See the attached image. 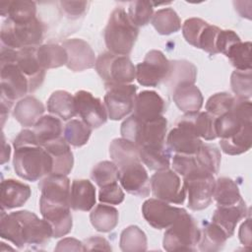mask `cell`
Here are the masks:
<instances>
[{"label": "cell", "mask_w": 252, "mask_h": 252, "mask_svg": "<svg viewBox=\"0 0 252 252\" xmlns=\"http://www.w3.org/2000/svg\"><path fill=\"white\" fill-rule=\"evenodd\" d=\"M0 236L18 248L44 246L52 237V227L44 219H39L30 211H17L6 214L1 209Z\"/></svg>", "instance_id": "1"}, {"label": "cell", "mask_w": 252, "mask_h": 252, "mask_svg": "<svg viewBox=\"0 0 252 252\" xmlns=\"http://www.w3.org/2000/svg\"><path fill=\"white\" fill-rule=\"evenodd\" d=\"M13 146V165L18 176L33 182L52 172V158L37 142L32 130H22L15 138Z\"/></svg>", "instance_id": "2"}, {"label": "cell", "mask_w": 252, "mask_h": 252, "mask_svg": "<svg viewBox=\"0 0 252 252\" xmlns=\"http://www.w3.org/2000/svg\"><path fill=\"white\" fill-rule=\"evenodd\" d=\"M139 34V29L130 21L123 8H116L110 14L104 29V42L109 52L129 55Z\"/></svg>", "instance_id": "3"}, {"label": "cell", "mask_w": 252, "mask_h": 252, "mask_svg": "<svg viewBox=\"0 0 252 252\" xmlns=\"http://www.w3.org/2000/svg\"><path fill=\"white\" fill-rule=\"evenodd\" d=\"M18 50L2 46L0 53L1 102L13 101L30 93V84L16 63Z\"/></svg>", "instance_id": "4"}, {"label": "cell", "mask_w": 252, "mask_h": 252, "mask_svg": "<svg viewBox=\"0 0 252 252\" xmlns=\"http://www.w3.org/2000/svg\"><path fill=\"white\" fill-rule=\"evenodd\" d=\"M167 120L164 116L143 121L133 114L121 124L122 138L130 140L139 148L153 145H164Z\"/></svg>", "instance_id": "5"}, {"label": "cell", "mask_w": 252, "mask_h": 252, "mask_svg": "<svg viewBox=\"0 0 252 252\" xmlns=\"http://www.w3.org/2000/svg\"><path fill=\"white\" fill-rule=\"evenodd\" d=\"M44 29L43 23L37 18L22 23L6 19L0 32L2 46L16 50L25 47H37L43 39Z\"/></svg>", "instance_id": "6"}, {"label": "cell", "mask_w": 252, "mask_h": 252, "mask_svg": "<svg viewBox=\"0 0 252 252\" xmlns=\"http://www.w3.org/2000/svg\"><path fill=\"white\" fill-rule=\"evenodd\" d=\"M94 67L106 89L130 84L136 78V67L125 55L102 52L96 58Z\"/></svg>", "instance_id": "7"}, {"label": "cell", "mask_w": 252, "mask_h": 252, "mask_svg": "<svg viewBox=\"0 0 252 252\" xmlns=\"http://www.w3.org/2000/svg\"><path fill=\"white\" fill-rule=\"evenodd\" d=\"M201 229L195 219L185 210L164 232L162 245L166 251H194L199 242Z\"/></svg>", "instance_id": "8"}, {"label": "cell", "mask_w": 252, "mask_h": 252, "mask_svg": "<svg viewBox=\"0 0 252 252\" xmlns=\"http://www.w3.org/2000/svg\"><path fill=\"white\" fill-rule=\"evenodd\" d=\"M183 186L188 198L189 209L200 211L211 205L216 186L213 173L206 170L193 171L183 177Z\"/></svg>", "instance_id": "9"}, {"label": "cell", "mask_w": 252, "mask_h": 252, "mask_svg": "<svg viewBox=\"0 0 252 252\" xmlns=\"http://www.w3.org/2000/svg\"><path fill=\"white\" fill-rule=\"evenodd\" d=\"M220 30L200 18H189L182 25V34L185 40L210 54H218L216 44Z\"/></svg>", "instance_id": "10"}, {"label": "cell", "mask_w": 252, "mask_h": 252, "mask_svg": "<svg viewBox=\"0 0 252 252\" xmlns=\"http://www.w3.org/2000/svg\"><path fill=\"white\" fill-rule=\"evenodd\" d=\"M151 191L159 200L181 205L186 198V191L179 175L170 169L157 171L150 179Z\"/></svg>", "instance_id": "11"}, {"label": "cell", "mask_w": 252, "mask_h": 252, "mask_svg": "<svg viewBox=\"0 0 252 252\" xmlns=\"http://www.w3.org/2000/svg\"><path fill=\"white\" fill-rule=\"evenodd\" d=\"M168 71L169 60L160 50L153 49L136 66V79L144 87H157L164 81Z\"/></svg>", "instance_id": "12"}, {"label": "cell", "mask_w": 252, "mask_h": 252, "mask_svg": "<svg viewBox=\"0 0 252 252\" xmlns=\"http://www.w3.org/2000/svg\"><path fill=\"white\" fill-rule=\"evenodd\" d=\"M137 87L135 85H119L108 89L104 95V105L108 118L120 120L134 108Z\"/></svg>", "instance_id": "13"}, {"label": "cell", "mask_w": 252, "mask_h": 252, "mask_svg": "<svg viewBox=\"0 0 252 252\" xmlns=\"http://www.w3.org/2000/svg\"><path fill=\"white\" fill-rule=\"evenodd\" d=\"M184 209L169 205L157 198L146 200L142 206V214L147 222L156 229L169 227L183 213Z\"/></svg>", "instance_id": "14"}, {"label": "cell", "mask_w": 252, "mask_h": 252, "mask_svg": "<svg viewBox=\"0 0 252 252\" xmlns=\"http://www.w3.org/2000/svg\"><path fill=\"white\" fill-rule=\"evenodd\" d=\"M75 106L77 114L91 128H98L107 120V111L105 105L90 92L78 91L75 95Z\"/></svg>", "instance_id": "15"}, {"label": "cell", "mask_w": 252, "mask_h": 252, "mask_svg": "<svg viewBox=\"0 0 252 252\" xmlns=\"http://www.w3.org/2000/svg\"><path fill=\"white\" fill-rule=\"evenodd\" d=\"M118 181L129 194L139 197H148L150 195V178L141 160L118 168Z\"/></svg>", "instance_id": "16"}, {"label": "cell", "mask_w": 252, "mask_h": 252, "mask_svg": "<svg viewBox=\"0 0 252 252\" xmlns=\"http://www.w3.org/2000/svg\"><path fill=\"white\" fill-rule=\"evenodd\" d=\"M39 209L42 218L52 227V237H62L71 231L73 220L70 205L39 200Z\"/></svg>", "instance_id": "17"}, {"label": "cell", "mask_w": 252, "mask_h": 252, "mask_svg": "<svg viewBox=\"0 0 252 252\" xmlns=\"http://www.w3.org/2000/svg\"><path fill=\"white\" fill-rule=\"evenodd\" d=\"M68 55L67 68L74 72H82L95 66L96 58L91 45L81 38H69L61 44Z\"/></svg>", "instance_id": "18"}, {"label": "cell", "mask_w": 252, "mask_h": 252, "mask_svg": "<svg viewBox=\"0 0 252 252\" xmlns=\"http://www.w3.org/2000/svg\"><path fill=\"white\" fill-rule=\"evenodd\" d=\"M37 47L19 49L16 57L18 67L29 81L30 93L35 92L42 85L45 77V70L40 66L36 57Z\"/></svg>", "instance_id": "19"}, {"label": "cell", "mask_w": 252, "mask_h": 252, "mask_svg": "<svg viewBox=\"0 0 252 252\" xmlns=\"http://www.w3.org/2000/svg\"><path fill=\"white\" fill-rule=\"evenodd\" d=\"M38 188L41 193L39 200L70 205L69 198L71 185L67 175L50 173L40 180Z\"/></svg>", "instance_id": "20"}, {"label": "cell", "mask_w": 252, "mask_h": 252, "mask_svg": "<svg viewBox=\"0 0 252 252\" xmlns=\"http://www.w3.org/2000/svg\"><path fill=\"white\" fill-rule=\"evenodd\" d=\"M165 111V101L154 91H142L136 94L133 115L143 121L162 116Z\"/></svg>", "instance_id": "21"}, {"label": "cell", "mask_w": 252, "mask_h": 252, "mask_svg": "<svg viewBox=\"0 0 252 252\" xmlns=\"http://www.w3.org/2000/svg\"><path fill=\"white\" fill-rule=\"evenodd\" d=\"M166 145L176 154L194 155L203 145V141L190 129L176 124L166 137Z\"/></svg>", "instance_id": "22"}, {"label": "cell", "mask_w": 252, "mask_h": 252, "mask_svg": "<svg viewBox=\"0 0 252 252\" xmlns=\"http://www.w3.org/2000/svg\"><path fill=\"white\" fill-rule=\"evenodd\" d=\"M43 148L52 158L53 167L51 173L67 175L71 172L74 165V157L70 149V145L67 143L63 135L44 144Z\"/></svg>", "instance_id": "23"}, {"label": "cell", "mask_w": 252, "mask_h": 252, "mask_svg": "<svg viewBox=\"0 0 252 252\" xmlns=\"http://www.w3.org/2000/svg\"><path fill=\"white\" fill-rule=\"evenodd\" d=\"M215 119L216 117L207 111H197L185 113L177 120L176 124L190 129L199 138L212 141L217 138L215 131Z\"/></svg>", "instance_id": "24"}, {"label": "cell", "mask_w": 252, "mask_h": 252, "mask_svg": "<svg viewBox=\"0 0 252 252\" xmlns=\"http://www.w3.org/2000/svg\"><path fill=\"white\" fill-rule=\"evenodd\" d=\"M31 194L32 191L28 184L15 179H4L0 186L1 209L10 210L22 207Z\"/></svg>", "instance_id": "25"}, {"label": "cell", "mask_w": 252, "mask_h": 252, "mask_svg": "<svg viewBox=\"0 0 252 252\" xmlns=\"http://www.w3.org/2000/svg\"><path fill=\"white\" fill-rule=\"evenodd\" d=\"M247 213L245 201L233 206H218L212 217V222L219 225L229 238L234 234L236 224Z\"/></svg>", "instance_id": "26"}, {"label": "cell", "mask_w": 252, "mask_h": 252, "mask_svg": "<svg viewBox=\"0 0 252 252\" xmlns=\"http://www.w3.org/2000/svg\"><path fill=\"white\" fill-rule=\"evenodd\" d=\"M95 188L90 180H73L69 198L71 209L75 211L89 212L95 205Z\"/></svg>", "instance_id": "27"}, {"label": "cell", "mask_w": 252, "mask_h": 252, "mask_svg": "<svg viewBox=\"0 0 252 252\" xmlns=\"http://www.w3.org/2000/svg\"><path fill=\"white\" fill-rule=\"evenodd\" d=\"M197 79L196 66L187 60L169 61V71L163 83L170 93L179 86L190 84L195 85Z\"/></svg>", "instance_id": "28"}, {"label": "cell", "mask_w": 252, "mask_h": 252, "mask_svg": "<svg viewBox=\"0 0 252 252\" xmlns=\"http://www.w3.org/2000/svg\"><path fill=\"white\" fill-rule=\"evenodd\" d=\"M44 112V106L40 100L32 95L20 99L13 110V116L24 127L33 126Z\"/></svg>", "instance_id": "29"}, {"label": "cell", "mask_w": 252, "mask_h": 252, "mask_svg": "<svg viewBox=\"0 0 252 252\" xmlns=\"http://www.w3.org/2000/svg\"><path fill=\"white\" fill-rule=\"evenodd\" d=\"M176 106L184 113L197 112L201 109L204 98L201 91L195 85H182L171 93Z\"/></svg>", "instance_id": "30"}, {"label": "cell", "mask_w": 252, "mask_h": 252, "mask_svg": "<svg viewBox=\"0 0 252 252\" xmlns=\"http://www.w3.org/2000/svg\"><path fill=\"white\" fill-rule=\"evenodd\" d=\"M139 152L140 148L125 138H116L109 145V156L118 168L134 161H140Z\"/></svg>", "instance_id": "31"}, {"label": "cell", "mask_w": 252, "mask_h": 252, "mask_svg": "<svg viewBox=\"0 0 252 252\" xmlns=\"http://www.w3.org/2000/svg\"><path fill=\"white\" fill-rule=\"evenodd\" d=\"M1 16L12 22H29L36 18V3L33 1L16 0L0 3Z\"/></svg>", "instance_id": "32"}, {"label": "cell", "mask_w": 252, "mask_h": 252, "mask_svg": "<svg viewBox=\"0 0 252 252\" xmlns=\"http://www.w3.org/2000/svg\"><path fill=\"white\" fill-rule=\"evenodd\" d=\"M140 160L151 170H164L170 166V154L164 145H153L140 148Z\"/></svg>", "instance_id": "33"}, {"label": "cell", "mask_w": 252, "mask_h": 252, "mask_svg": "<svg viewBox=\"0 0 252 252\" xmlns=\"http://www.w3.org/2000/svg\"><path fill=\"white\" fill-rule=\"evenodd\" d=\"M47 110L63 120H69L77 115L75 98L66 91H55L47 99Z\"/></svg>", "instance_id": "34"}, {"label": "cell", "mask_w": 252, "mask_h": 252, "mask_svg": "<svg viewBox=\"0 0 252 252\" xmlns=\"http://www.w3.org/2000/svg\"><path fill=\"white\" fill-rule=\"evenodd\" d=\"M36 57L40 66L44 69L58 68L67 64L68 55L65 48L57 43L39 45L36 49Z\"/></svg>", "instance_id": "35"}, {"label": "cell", "mask_w": 252, "mask_h": 252, "mask_svg": "<svg viewBox=\"0 0 252 252\" xmlns=\"http://www.w3.org/2000/svg\"><path fill=\"white\" fill-rule=\"evenodd\" d=\"M213 198L217 206H233L244 202L237 184L228 177H220L216 180Z\"/></svg>", "instance_id": "36"}, {"label": "cell", "mask_w": 252, "mask_h": 252, "mask_svg": "<svg viewBox=\"0 0 252 252\" xmlns=\"http://www.w3.org/2000/svg\"><path fill=\"white\" fill-rule=\"evenodd\" d=\"M32 132L37 142L43 146L44 144L53 141L63 134V125L59 118L53 115L41 116L33 125Z\"/></svg>", "instance_id": "37"}, {"label": "cell", "mask_w": 252, "mask_h": 252, "mask_svg": "<svg viewBox=\"0 0 252 252\" xmlns=\"http://www.w3.org/2000/svg\"><path fill=\"white\" fill-rule=\"evenodd\" d=\"M227 235L216 223L208 222L201 229L200 239L198 242L199 249L204 252H216L223 248Z\"/></svg>", "instance_id": "38"}, {"label": "cell", "mask_w": 252, "mask_h": 252, "mask_svg": "<svg viewBox=\"0 0 252 252\" xmlns=\"http://www.w3.org/2000/svg\"><path fill=\"white\" fill-rule=\"evenodd\" d=\"M90 220L93 226L100 232H108L115 228L118 223L119 214L112 206L99 204L91 213Z\"/></svg>", "instance_id": "39"}, {"label": "cell", "mask_w": 252, "mask_h": 252, "mask_svg": "<svg viewBox=\"0 0 252 252\" xmlns=\"http://www.w3.org/2000/svg\"><path fill=\"white\" fill-rule=\"evenodd\" d=\"M152 25L159 34L167 35L180 30L181 21L172 8H163L153 15Z\"/></svg>", "instance_id": "40"}, {"label": "cell", "mask_w": 252, "mask_h": 252, "mask_svg": "<svg viewBox=\"0 0 252 252\" xmlns=\"http://www.w3.org/2000/svg\"><path fill=\"white\" fill-rule=\"evenodd\" d=\"M120 248L125 252L147 250V236L137 225H129L120 234Z\"/></svg>", "instance_id": "41"}, {"label": "cell", "mask_w": 252, "mask_h": 252, "mask_svg": "<svg viewBox=\"0 0 252 252\" xmlns=\"http://www.w3.org/2000/svg\"><path fill=\"white\" fill-rule=\"evenodd\" d=\"M92 129L83 120L72 119L63 129V137L67 143L74 147H82L86 145L91 137Z\"/></svg>", "instance_id": "42"}, {"label": "cell", "mask_w": 252, "mask_h": 252, "mask_svg": "<svg viewBox=\"0 0 252 252\" xmlns=\"http://www.w3.org/2000/svg\"><path fill=\"white\" fill-rule=\"evenodd\" d=\"M220 145L222 152L226 155L236 156L246 153L252 145V126L231 138L220 140Z\"/></svg>", "instance_id": "43"}, {"label": "cell", "mask_w": 252, "mask_h": 252, "mask_svg": "<svg viewBox=\"0 0 252 252\" xmlns=\"http://www.w3.org/2000/svg\"><path fill=\"white\" fill-rule=\"evenodd\" d=\"M236 70H251V42L241 40L232 44L224 54Z\"/></svg>", "instance_id": "44"}, {"label": "cell", "mask_w": 252, "mask_h": 252, "mask_svg": "<svg viewBox=\"0 0 252 252\" xmlns=\"http://www.w3.org/2000/svg\"><path fill=\"white\" fill-rule=\"evenodd\" d=\"M195 157L202 168L213 174L218 173L221 156L220 150L215 145L203 143L201 148L195 154Z\"/></svg>", "instance_id": "45"}, {"label": "cell", "mask_w": 252, "mask_h": 252, "mask_svg": "<svg viewBox=\"0 0 252 252\" xmlns=\"http://www.w3.org/2000/svg\"><path fill=\"white\" fill-rule=\"evenodd\" d=\"M91 178L99 187L118 181V167L111 160H103L96 163L92 171Z\"/></svg>", "instance_id": "46"}, {"label": "cell", "mask_w": 252, "mask_h": 252, "mask_svg": "<svg viewBox=\"0 0 252 252\" xmlns=\"http://www.w3.org/2000/svg\"><path fill=\"white\" fill-rule=\"evenodd\" d=\"M130 21L138 28L146 26L152 21L154 15V3L150 1H132L127 13Z\"/></svg>", "instance_id": "47"}, {"label": "cell", "mask_w": 252, "mask_h": 252, "mask_svg": "<svg viewBox=\"0 0 252 252\" xmlns=\"http://www.w3.org/2000/svg\"><path fill=\"white\" fill-rule=\"evenodd\" d=\"M230 86L235 97L250 99L252 95V74L251 70H235L231 74Z\"/></svg>", "instance_id": "48"}, {"label": "cell", "mask_w": 252, "mask_h": 252, "mask_svg": "<svg viewBox=\"0 0 252 252\" xmlns=\"http://www.w3.org/2000/svg\"><path fill=\"white\" fill-rule=\"evenodd\" d=\"M235 96L228 93H218L209 97L206 102L205 108L208 113L214 117H219L227 112L232 107Z\"/></svg>", "instance_id": "49"}, {"label": "cell", "mask_w": 252, "mask_h": 252, "mask_svg": "<svg viewBox=\"0 0 252 252\" xmlns=\"http://www.w3.org/2000/svg\"><path fill=\"white\" fill-rule=\"evenodd\" d=\"M124 192L118 185V181L100 187L98 192V200L103 204L119 205L124 201Z\"/></svg>", "instance_id": "50"}, {"label": "cell", "mask_w": 252, "mask_h": 252, "mask_svg": "<svg viewBox=\"0 0 252 252\" xmlns=\"http://www.w3.org/2000/svg\"><path fill=\"white\" fill-rule=\"evenodd\" d=\"M241 40L235 32L231 30H220L217 39V51L218 53L225 54L228 48L235 42Z\"/></svg>", "instance_id": "51"}, {"label": "cell", "mask_w": 252, "mask_h": 252, "mask_svg": "<svg viewBox=\"0 0 252 252\" xmlns=\"http://www.w3.org/2000/svg\"><path fill=\"white\" fill-rule=\"evenodd\" d=\"M61 9L66 15L72 18H79L81 15H84L89 2L87 1H61L59 2Z\"/></svg>", "instance_id": "52"}, {"label": "cell", "mask_w": 252, "mask_h": 252, "mask_svg": "<svg viewBox=\"0 0 252 252\" xmlns=\"http://www.w3.org/2000/svg\"><path fill=\"white\" fill-rule=\"evenodd\" d=\"M84 245V251L86 250H106L109 251L111 250V247L109 246L108 241L100 236H92L88 239H86L83 243Z\"/></svg>", "instance_id": "53"}, {"label": "cell", "mask_w": 252, "mask_h": 252, "mask_svg": "<svg viewBox=\"0 0 252 252\" xmlns=\"http://www.w3.org/2000/svg\"><path fill=\"white\" fill-rule=\"evenodd\" d=\"M55 250L56 251H84V245L78 239L67 237L57 243Z\"/></svg>", "instance_id": "54"}, {"label": "cell", "mask_w": 252, "mask_h": 252, "mask_svg": "<svg viewBox=\"0 0 252 252\" xmlns=\"http://www.w3.org/2000/svg\"><path fill=\"white\" fill-rule=\"evenodd\" d=\"M250 218L245 220V221L240 225L238 236L239 240L243 245L250 247L251 245V226H250Z\"/></svg>", "instance_id": "55"}, {"label": "cell", "mask_w": 252, "mask_h": 252, "mask_svg": "<svg viewBox=\"0 0 252 252\" xmlns=\"http://www.w3.org/2000/svg\"><path fill=\"white\" fill-rule=\"evenodd\" d=\"M2 138H3V143H2V158H1V163H4L5 161L9 160V158H10V146L8 144L5 143V140H4V135H2Z\"/></svg>", "instance_id": "56"}]
</instances>
